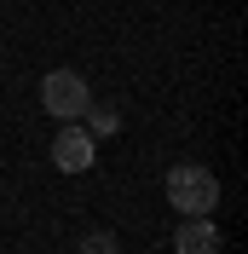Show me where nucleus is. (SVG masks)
<instances>
[{"label":"nucleus","mask_w":248,"mask_h":254,"mask_svg":"<svg viewBox=\"0 0 248 254\" xmlns=\"http://www.w3.org/2000/svg\"><path fill=\"white\" fill-rule=\"evenodd\" d=\"M81 122H87V133H116V127H122V116L104 110V104H87V110H81Z\"/></svg>","instance_id":"nucleus-5"},{"label":"nucleus","mask_w":248,"mask_h":254,"mask_svg":"<svg viewBox=\"0 0 248 254\" xmlns=\"http://www.w3.org/2000/svg\"><path fill=\"white\" fill-rule=\"evenodd\" d=\"M93 156H98L93 133H87L81 122H63V133L52 139V162H58L63 174H87V168H93Z\"/></svg>","instance_id":"nucleus-3"},{"label":"nucleus","mask_w":248,"mask_h":254,"mask_svg":"<svg viewBox=\"0 0 248 254\" xmlns=\"http://www.w3.org/2000/svg\"><path fill=\"white\" fill-rule=\"evenodd\" d=\"M81 254H116V231H104V225L87 231V237H81Z\"/></svg>","instance_id":"nucleus-6"},{"label":"nucleus","mask_w":248,"mask_h":254,"mask_svg":"<svg viewBox=\"0 0 248 254\" xmlns=\"http://www.w3.org/2000/svg\"><path fill=\"white\" fill-rule=\"evenodd\" d=\"M41 104H47L58 122H81V110L93 104V93H87V81H81L75 69H52V75L41 81Z\"/></svg>","instance_id":"nucleus-2"},{"label":"nucleus","mask_w":248,"mask_h":254,"mask_svg":"<svg viewBox=\"0 0 248 254\" xmlns=\"http://www.w3.org/2000/svg\"><path fill=\"white\" fill-rule=\"evenodd\" d=\"M168 202L179 208V214H214L219 208V179L214 168H202V162H179V168H168Z\"/></svg>","instance_id":"nucleus-1"},{"label":"nucleus","mask_w":248,"mask_h":254,"mask_svg":"<svg viewBox=\"0 0 248 254\" xmlns=\"http://www.w3.org/2000/svg\"><path fill=\"white\" fill-rule=\"evenodd\" d=\"M173 249L179 254H219V231H214V214H190L179 231H173Z\"/></svg>","instance_id":"nucleus-4"}]
</instances>
